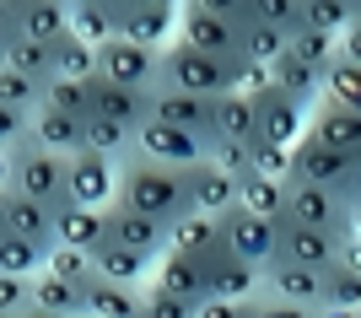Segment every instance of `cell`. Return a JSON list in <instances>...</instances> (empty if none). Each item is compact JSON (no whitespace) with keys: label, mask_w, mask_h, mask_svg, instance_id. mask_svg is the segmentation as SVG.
<instances>
[{"label":"cell","mask_w":361,"mask_h":318,"mask_svg":"<svg viewBox=\"0 0 361 318\" xmlns=\"http://www.w3.org/2000/svg\"><path fill=\"white\" fill-rule=\"evenodd\" d=\"M44 152H54V157H81V146H87V119H71V114H49V108H38L32 114V130H27Z\"/></svg>","instance_id":"23"},{"label":"cell","mask_w":361,"mask_h":318,"mask_svg":"<svg viewBox=\"0 0 361 318\" xmlns=\"http://www.w3.org/2000/svg\"><path fill=\"white\" fill-rule=\"evenodd\" d=\"M54 76L60 81H97V49L81 44V38H60L54 44Z\"/></svg>","instance_id":"40"},{"label":"cell","mask_w":361,"mask_h":318,"mask_svg":"<svg viewBox=\"0 0 361 318\" xmlns=\"http://www.w3.org/2000/svg\"><path fill=\"white\" fill-rule=\"evenodd\" d=\"M108 243H119L130 254L140 259H157L167 254V227L162 221H151V216H135V211H119V205H108Z\"/></svg>","instance_id":"15"},{"label":"cell","mask_w":361,"mask_h":318,"mask_svg":"<svg viewBox=\"0 0 361 318\" xmlns=\"http://www.w3.org/2000/svg\"><path fill=\"white\" fill-rule=\"evenodd\" d=\"M189 200H195L200 216H226V211H238V178H226L205 157L200 167H189Z\"/></svg>","instance_id":"21"},{"label":"cell","mask_w":361,"mask_h":318,"mask_svg":"<svg viewBox=\"0 0 361 318\" xmlns=\"http://www.w3.org/2000/svg\"><path fill=\"white\" fill-rule=\"evenodd\" d=\"M140 318H195V307L183 302V297H173V291H157V286H146Z\"/></svg>","instance_id":"49"},{"label":"cell","mask_w":361,"mask_h":318,"mask_svg":"<svg viewBox=\"0 0 361 318\" xmlns=\"http://www.w3.org/2000/svg\"><path fill=\"white\" fill-rule=\"evenodd\" d=\"M307 135H313L318 146H329V152L361 162V114H350V108H340V103L324 97V103L307 114Z\"/></svg>","instance_id":"14"},{"label":"cell","mask_w":361,"mask_h":318,"mask_svg":"<svg viewBox=\"0 0 361 318\" xmlns=\"http://www.w3.org/2000/svg\"><path fill=\"white\" fill-rule=\"evenodd\" d=\"M318 318H361V313H345V307H318Z\"/></svg>","instance_id":"59"},{"label":"cell","mask_w":361,"mask_h":318,"mask_svg":"<svg viewBox=\"0 0 361 318\" xmlns=\"http://www.w3.org/2000/svg\"><path fill=\"white\" fill-rule=\"evenodd\" d=\"M54 243L60 248H81V254H97L108 243V211H81V205L54 211Z\"/></svg>","instance_id":"22"},{"label":"cell","mask_w":361,"mask_h":318,"mask_svg":"<svg viewBox=\"0 0 361 318\" xmlns=\"http://www.w3.org/2000/svg\"><path fill=\"white\" fill-rule=\"evenodd\" d=\"M135 157L189 173V167H200L205 157H211V140H205V135H189V130H178V124L146 119V124L135 130Z\"/></svg>","instance_id":"6"},{"label":"cell","mask_w":361,"mask_h":318,"mask_svg":"<svg viewBox=\"0 0 361 318\" xmlns=\"http://www.w3.org/2000/svg\"><path fill=\"white\" fill-rule=\"evenodd\" d=\"M324 307H345V313H361V275L345 270V264H334L324 275Z\"/></svg>","instance_id":"46"},{"label":"cell","mask_w":361,"mask_h":318,"mask_svg":"<svg viewBox=\"0 0 361 318\" xmlns=\"http://www.w3.org/2000/svg\"><path fill=\"white\" fill-rule=\"evenodd\" d=\"M16 32L32 44H60L71 38V6L65 0H16Z\"/></svg>","instance_id":"20"},{"label":"cell","mask_w":361,"mask_h":318,"mask_svg":"<svg viewBox=\"0 0 361 318\" xmlns=\"http://www.w3.org/2000/svg\"><path fill=\"white\" fill-rule=\"evenodd\" d=\"M340 60H345V65H361V27H356V22L340 32Z\"/></svg>","instance_id":"55"},{"label":"cell","mask_w":361,"mask_h":318,"mask_svg":"<svg viewBox=\"0 0 361 318\" xmlns=\"http://www.w3.org/2000/svg\"><path fill=\"white\" fill-rule=\"evenodd\" d=\"M119 16H124V0H75L71 6V32L81 44L103 49L108 38H119Z\"/></svg>","instance_id":"25"},{"label":"cell","mask_w":361,"mask_h":318,"mask_svg":"<svg viewBox=\"0 0 361 318\" xmlns=\"http://www.w3.org/2000/svg\"><path fill=\"white\" fill-rule=\"evenodd\" d=\"M32 307L49 313V318H87V286H71V281L38 275V281H32Z\"/></svg>","instance_id":"31"},{"label":"cell","mask_w":361,"mask_h":318,"mask_svg":"<svg viewBox=\"0 0 361 318\" xmlns=\"http://www.w3.org/2000/svg\"><path fill=\"white\" fill-rule=\"evenodd\" d=\"M248 27V0H195L178 6V38L173 44L216 54V60H238V38Z\"/></svg>","instance_id":"3"},{"label":"cell","mask_w":361,"mask_h":318,"mask_svg":"<svg viewBox=\"0 0 361 318\" xmlns=\"http://www.w3.org/2000/svg\"><path fill=\"white\" fill-rule=\"evenodd\" d=\"M254 173H259V178H275V183H291V152L259 140V146H254Z\"/></svg>","instance_id":"48"},{"label":"cell","mask_w":361,"mask_h":318,"mask_svg":"<svg viewBox=\"0 0 361 318\" xmlns=\"http://www.w3.org/2000/svg\"><path fill=\"white\" fill-rule=\"evenodd\" d=\"M151 286L183 297L189 307H200L205 297H211V264L183 259V254H162V259H157V270H151Z\"/></svg>","instance_id":"17"},{"label":"cell","mask_w":361,"mask_h":318,"mask_svg":"<svg viewBox=\"0 0 361 318\" xmlns=\"http://www.w3.org/2000/svg\"><path fill=\"white\" fill-rule=\"evenodd\" d=\"M119 195V167L103 162V157H71V205L81 211H108Z\"/></svg>","instance_id":"13"},{"label":"cell","mask_w":361,"mask_h":318,"mask_svg":"<svg viewBox=\"0 0 361 318\" xmlns=\"http://www.w3.org/2000/svg\"><path fill=\"white\" fill-rule=\"evenodd\" d=\"M356 27H361V0H356Z\"/></svg>","instance_id":"62"},{"label":"cell","mask_w":361,"mask_h":318,"mask_svg":"<svg viewBox=\"0 0 361 318\" xmlns=\"http://www.w3.org/2000/svg\"><path fill=\"white\" fill-rule=\"evenodd\" d=\"M151 119L178 124V130H189V135H205V140H211V130H216V103H211V97H189V92L157 87V92H151Z\"/></svg>","instance_id":"16"},{"label":"cell","mask_w":361,"mask_h":318,"mask_svg":"<svg viewBox=\"0 0 361 318\" xmlns=\"http://www.w3.org/2000/svg\"><path fill=\"white\" fill-rule=\"evenodd\" d=\"M0 195H11V152H0Z\"/></svg>","instance_id":"57"},{"label":"cell","mask_w":361,"mask_h":318,"mask_svg":"<svg viewBox=\"0 0 361 318\" xmlns=\"http://www.w3.org/2000/svg\"><path fill=\"white\" fill-rule=\"evenodd\" d=\"M119 211L151 216L162 227H178L183 216H195V200H189V173L162 162H146V157H130L119 167V195H114Z\"/></svg>","instance_id":"1"},{"label":"cell","mask_w":361,"mask_h":318,"mask_svg":"<svg viewBox=\"0 0 361 318\" xmlns=\"http://www.w3.org/2000/svg\"><path fill=\"white\" fill-rule=\"evenodd\" d=\"M259 297L318 313V307H324V275L302 270V264H281V259H270V264H264V291H259Z\"/></svg>","instance_id":"12"},{"label":"cell","mask_w":361,"mask_h":318,"mask_svg":"<svg viewBox=\"0 0 361 318\" xmlns=\"http://www.w3.org/2000/svg\"><path fill=\"white\" fill-rule=\"evenodd\" d=\"M0 60H6V54H0Z\"/></svg>","instance_id":"63"},{"label":"cell","mask_w":361,"mask_h":318,"mask_svg":"<svg viewBox=\"0 0 361 318\" xmlns=\"http://www.w3.org/2000/svg\"><path fill=\"white\" fill-rule=\"evenodd\" d=\"M32 307V281H16V275H0V318H16Z\"/></svg>","instance_id":"50"},{"label":"cell","mask_w":361,"mask_h":318,"mask_svg":"<svg viewBox=\"0 0 361 318\" xmlns=\"http://www.w3.org/2000/svg\"><path fill=\"white\" fill-rule=\"evenodd\" d=\"M157 65H162V54L130 44V38H108V44L97 49V81H108V87L157 92Z\"/></svg>","instance_id":"7"},{"label":"cell","mask_w":361,"mask_h":318,"mask_svg":"<svg viewBox=\"0 0 361 318\" xmlns=\"http://www.w3.org/2000/svg\"><path fill=\"white\" fill-rule=\"evenodd\" d=\"M286 32H275V27H259V22H248L238 38V60L243 65H259V71H270L275 60H286Z\"/></svg>","instance_id":"35"},{"label":"cell","mask_w":361,"mask_h":318,"mask_svg":"<svg viewBox=\"0 0 361 318\" xmlns=\"http://www.w3.org/2000/svg\"><path fill=\"white\" fill-rule=\"evenodd\" d=\"M238 211L259 216V221H286V183L248 173V178L238 183Z\"/></svg>","instance_id":"32"},{"label":"cell","mask_w":361,"mask_h":318,"mask_svg":"<svg viewBox=\"0 0 361 318\" xmlns=\"http://www.w3.org/2000/svg\"><path fill=\"white\" fill-rule=\"evenodd\" d=\"M270 92H281V97H291L297 108H307L313 114L318 103H324V71H307L302 60H275L270 65Z\"/></svg>","instance_id":"26"},{"label":"cell","mask_w":361,"mask_h":318,"mask_svg":"<svg viewBox=\"0 0 361 318\" xmlns=\"http://www.w3.org/2000/svg\"><path fill=\"white\" fill-rule=\"evenodd\" d=\"M248 318H318V313L291 307V302H270V297H254V302H248Z\"/></svg>","instance_id":"52"},{"label":"cell","mask_w":361,"mask_h":318,"mask_svg":"<svg viewBox=\"0 0 361 318\" xmlns=\"http://www.w3.org/2000/svg\"><path fill=\"white\" fill-rule=\"evenodd\" d=\"M0 108H11V114H38L44 108V81H27V76H16V71H6L0 65Z\"/></svg>","instance_id":"43"},{"label":"cell","mask_w":361,"mask_h":318,"mask_svg":"<svg viewBox=\"0 0 361 318\" xmlns=\"http://www.w3.org/2000/svg\"><path fill=\"white\" fill-rule=\"evenodd\" d=\"M324 97L340 103V108H350V114H361V65L334 60L329 71H324Z\"/></svg>","instance_id":"44"},{"label":"cell","mask_w":361,"mask_h":318,"mask_svg":"<svg viewBox=\"0 0 361 318\" xmlns=\"http://www.w3.org/2000/svg\"><path fill=\"white\" fill-rule=\"evenodd\" d=\"M302 135H307V108H297L291 97H281V92H264V97H259V140L291 152Z\"/></svg>","instance_id":"18"},{"label":"cell","mask_w":361,"mask_h":318,"mask_svg":"<svg viewBox=\"0 0 361 318\" xmlns=\"http://www.w3.org/2000/svg\"><path fill=\"white\" fill-rule=\"evenodd\" d=\"M92 119H108V124H124V130H140V124L151 119V92H130V87H108V81H97Z\"/></svg>","instance_id":"24"},{"label":"cell","mask_w":361,"mask_h":318,"mask_svg":"<svg viewBox=\"0 0 361 318\" xmlns=\"http://www.w3.org/2000/svg\"><path fill=\"white\" fill-rule=\"evenodd\" d=\"M92 97H97V81H49L44 87V108L49 114H71V119H92Z\"/></svg>","instance_id":"37"},{"label":"cell","mask_w":361,"mask_h":318,"mask_svg":"<svg viewBox=\"0 0 361 318\" xmlns=\"http://www.w3.org/2000/svg\"><path fill=\"white\" fill-rule=\"evenodd\" d=\"M92 264H97V281H114V286H135V291H146L151 286V259H140V254H130V248H119V243H103L97 254H92Z\"/></svg>","instance_id":"30"},{"label":"cell","mask_w":361,"mask_h":318,"mask_svg":"<svg viewBox=\"0 0 361 318\" xmlns=\"http://www.w3.org/2000/svg\"><path fill=\"white\" fill-rule=\"evenodd\" d=\"M6 232L22 243H38V248H54V211L38 205V200L6 195Z\"/></svg>","instance_id":"28"},{"label":"cell","mask_w":361,"mask_h":318,"mask_svg":"<svg viewBox=\"0 0 361 318\" xmlns=\"http://www.w3.org/2000/svg\"><path fill=\"white\" fill-rule=\"evenodd\" d=\"M286 54L302 60L307 71H329V65L340 60V38H329V32H318V27H302V32H291Z\"/></svg>","instance_id":"41"},{"label":"cell","mask_w":361,"mask_h":318,"mask_svg":"<svg viewBox=\"0 0 361 318\" xmlns=\"http://www.w3.org/2000/svg\"><path fill=\"white\" fill-rule=\"evenodd\" d=\"M211 162L221 167L226 178H248L254 173V146H238V140H211Z\"/></svg>","instance_id":"47"},{"label":"cell","mask_w":361,"mask_h":318,"mask_svg":"<svg viewBox=\"0 0 361 318\" xmlns=\"http://www.w3.org/2000/svg\"><path fill=\"white\" fill-rule=\"evenodd\" d=\"M87 157H103V162L124 167L135 157V130H124V124H108V119H87Z\"/></svg>","instance_id":"34"},{"label":"cell","mask_w":361,"mask_h":318,"mask_svg":"<svg viewBox=\"0 0 361 318\" xmlns=\"http://www.w3.org/2000/svg\"><path fill=\"white\" fill-rule=\"evenodd\" d=\"M243 71H248L243 60H216V54H195V49H183V44H167L162 65H157V87L221 103V97H232L243 87Z\"/></svg>","instance_id":"2"},{"label":"cell","mask_w":361,"mask_h":318,"mask_svg":"<svg viewBox=\"0 0 361 318\" xmlns=\"http://www.w3.org/2000/svg\"><path fill=\"white\" fill-rule=\"evenodd\" d=\"M119 38H130V44L162 54L167 38H178V6H173V0H124Z\"/></svg>","instance_id":"10"},{"label":"cell","mask_w":361,"mask_h":318,"mask_svg":"<svg viewBox=\"0 0 361 318\" xmlns=\"http://www.w3.org/2000/svg\"><path fill=\"white\" fill-rule=\"evenodd\" d=\"M340 264L361 275V238H345V243H340Z\"/></svg>","instance_id":"56"},{"label":"cell","mask_w":361,"mask_h":318,"mask_svg":"<svg viewBox=\"0 0 361 318\" xmlns=\"http://www.w3.org/2000/svg\"><path fill=\"white\" fill-rule=\"evenodd\" d=\"M281 227H286V221H259V216H248V211H226L221 216V248L232 259H243V264L264 270V264L275 259Z\"/></svg>","instance_id":"9"},{"label":"cell","mask_w":361,"mask_h":318,"mask_svg":"<svg viewBox=\"0 0 361 318\" xmlns=\"http://www.w3.org/2000/svg\"><path fill=\"white\" fill-rule=\"evenodd\" d=\"M286 221L329 232V238H350V200L313 189V183H286Z\"/></svg>","instance_id":"8"},{"label":"cell","mask_w":361,"mask_h":318,"mask_svg":"<svg viewBox=\"0 0 361 318\" xmlns=\"http://www.w3.org/2000/svg\"><path fill=\"white\" fill-rule=\"evenodd\" d=\"M195 318H248V302H221V297H205L195 307Z\"/></svg>","instance_id":"53"},{"label":"cell","mask_w":361,"mask_h":318,"mask_svg":"<svg viewBox=\"0 0 361 318\" xmlns=\"http://www.w3.org/2000/svg\"><path fill=\"white\" fill-rule=\"evenodd\" d=\"M350 238H361V200H350Z\"/></svg>","instance_id":"58"},{"label":"cell","mask_w":361,"mask_h":318,"mask_svg":"<svg viewBox=\"0 0 361 318\" xmlns=\"http://www.w3.org/2000/svg\"><path fill=\"white\" fill-rule=\"evenodd\" d=\"M211 140L259 146V103H254V97H243V92L221 97V103H216V130H211Z\"/></svg>","instance_id":"29"},{"label":"cell","mask_w":361,"mask_h":318,"mask_svg":"<svg viewBox=\"0 0 361 318\" xmlns=\"http://www.w3.org/2000/svg\"><path fill=\"white\" fill-rule=\"evenodd\" d=\"M44 275H54V281H71V286H92L97 281V264H92V254H81V248H49L44 254Z\"/></svg>","instance_id":"42"},{"label":"cell","mask_w":361,"mask_h":318,"mask_svg":"<svg viewBox=\"0 0 361 318\" xmlns=\"http://www.w3.org/2000/svg\"><path fill=\"white\" fill-rule=\"evenodd\" d=\"M167 254H183V259H200V264H211L221 259V216H183L178 227H167Z\"/></svg>","instance_id":"19"},{"label":"cell","mask_w":361,"mask_h":318,"mask_svg":"<svg viewBox=\"0 0 361 318\" xmlns=\"http://www.w3.org/2000/svg\"><path fill=\"white\" fill-rule=\"evenodd\" d=\"M11 195L38 200L49 211H65V205H71V162L54 157V152H44V146L27 135L11 152Z\"/></svg>","instance_id":"4"},{"label":"cell","mask_w":361,"mask_h":318,"mask_svg":"<svg viewBox=\"0 0 361 318\" xmlns=\"http://www.w3.org/2000/svg\"><path fill=\"white\" fill-rule=\"evenodd\" d=\"M350 22H356V0H307V27L340 38Z\"/></svg>","instance_id":"45"},{"label":"cell","mask_w":361,"mask_h":318,"mask_svg":"<svg viewBox=\"0 0 361 318\" xmlns=\"http://www.w3.org/2000/svg\"><path fill=\"white\" fill-rule=\"evenodd\" d=\"M27 130H32L27 114H11V108H0V152H16V146L27 140Z\"/></svg>","instance_id":"51"},{"label":"cell","mask_w":361,"mask_h":318,"mask_svg":"<svg viewBox=\"0 0 361 318\" xmlns=\"http://www.w3.org/2000/svg\"><path fill=\"white\" fill-rule=\"evenodd\" d=\"M340 243L345 238H329V232H313V227L286 221V227H281V243H275V259H281V264H302V270L329 275L334 264H340Z\"/></svg>","instance_id":"11"},{"label":"cell","mask_w":361,"mask_h":318,"mask_svg":"<svg viewBox=\"0 0 361 318\" xmlns=\"http://www.w3.org/2000/svg\"><path fill=\"white\" fill-rule=\"evenodd\" d=\"M0 232H6V195H0Z\"/></svg>","instance_id":"61"},{"label":"cell","mask_w":361,"mask_h":318,"mask_svg":"<svg viewBox=\"0 0 361 318\" xmlns=\"http://www.w3.org/2000/svg\"><path fill=\"white\" fill-rule=\"evenodd\" d=\"M291 183H313V189H329L340 200H361V162L318 146L313 135H302L291 146Z\"/></svg>","instance_id":"5"},{"label":"cell","mask_w":361,"mask_h":318,"mask_svg":"<svg viewBox=\"0 0 361 318\" xmlns=\"http://www.w3.org/2000/svg\"><path fill=\"white\" fill-rule=\"evenodd\" d=\"M6 71H16V76H27V81H54V44H32V38H16L11 49H6Z\"/></svg>","instance_id":"36"},{"label":"cell","mask_w":361,"mask_h":318,"mask_svg":"<svg viewBox=\"0 0 361 318\" xmlns=\"http://www.w3.org/2000/svg\"><path fill=\"white\" fill-rule=\"evenodd\" d=\"M248 22L259 27H275V32H302L307 27V0H248Z\"/></svg>","instance_id":"38"},{"label":"cell","mask_w":361,"mask_h":318,"mask_svg":"<svg viewBox=\"0 0 361 318\" xmlns=\"http://www.w3.org/2000/svg\"><path fill=\"white\" fill-rule=\"evenodd\" d=\"M16 318H49V313H38V307H27V313H16Z\"/></svg>","instance_id":"60"},{"label":"cell","mask_w":361,"mask_h":318,"mask_svg":"<svg viewBox=\"0 0 361 318\" xmlns=\"http://www.w3.org/2000/svg\"><path fill=\"white\" fill-rule=\"evenodd\" d=\"M44 254L38 243H22L11 232H0V275H16V281H38L44 275Z\"/></svg>","instance_id":"39"},{"label":"cell","mask_w":361,"mask_h":318,"mask_svg":"<svg viewBox=\"0 0 361 318\" xmlns=\"http://www.w3.org/2000/svg\"><path fill=\"white\" fill-rule=\"evenodd\" d=\"M259 291H264V270H254V264H243L232 254L211 259V297H221V302H254Z\"/></svg>","instance_id":"27"},{"label":"cell","mask_w":361,"mask_h":318,"mask_svg":"<svg viewBox=\"0 0 361 318\" xmlns=\"http://www.w3.org/2000/svg\"><path fill=\"white\" fill-rule=\"evenodd\" d=\"M22 32H16V0H0V54L16 44Z\"/></svg>","instance_id":"54"},{"label":"cell","mask_w":361,"mask_h":318,"mask_svg":"<svg viewBox=\"0 0 361 318\" xmlns=\"http://www.w3.org/2000/svg\"><path fill=\"white\" fill-rule=\"evenodd\" d=\"M146 291L135 286H114V281H92L87 286V318H140Z\"/></svg>","instance_id":"33"}]
</instances>
